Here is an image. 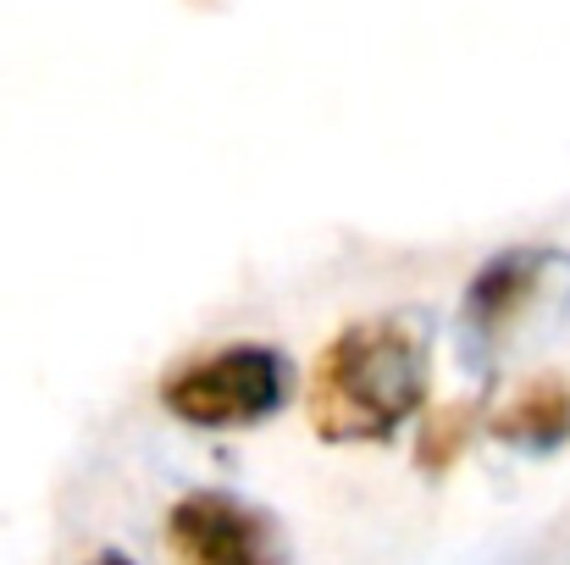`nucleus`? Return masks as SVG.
<instances>
[{
    "instance_id": "39448f33",
    "label": "nucleus",
    "mask_w": 570,
    "mask_h": 565,
    "mask_svg": "<svg viewBox=\"0 0 570 565\" xmlns=\"http://www.w3.org/2000/svg\"><path fill=\"white\" fill-rule=\"evenodd\" d=\"M488 432L504 444V449H521V455H560L570 444V377L543 372L532 377L527 388H515L510 405L488 410L482 416Z\"/></svg>"
},
{
    "instance_id": "f257e3e1",
    "label": "nucleus",
    "mask_w": 570,
    "mask_h": 565,
    "mask_svg": "<svg viewBox=\"0 0 570 565\" xmlns=\"http://www.w3.org/2000/svg\"><path fill=\"white\" fill-rule=\"evenodd\" d=\"M432 382V316L387 311L333 333L316 355L305 416L322 444H387L399 438Z\"/></svg>"
},
{
    "instance_id": "0eeeda50",
    "label": "nucleus",
    "mask_w": 570,
    "mask_h": 565,
    "mask_svg": "<svg viewBox=\"0 0 570 565\" xmlns=\"http://www.w3.org/2000/svg\"><path fill=\"white\" fill-rule=\"evenodd\" d=\"M95 565H134V561H128V555H117V549H106V555H100Z\"/></svg>"
},
{
    "instance_id": "423d86ee",
    "label": "nucleus",
    "mask_w": 570,
    "mask_h": 565,
    "mask_svg": "<svg viewBox=\"0 0 570 565\" xmlns=\"http://www.w3.org/2000/svg\"><path fill=\"white\" fill-rule=\"evenodd\" d=\"M482 416H488V393L426 410V421H421V444H415V466H421L426 477H443V471L471 449V438H476Z\"/></svg>"
},
{
    "instance_id": "20e7f679",
    "label": "nucleus",
    "mask_w": 570,
    "mask_h": 565,
    "mask_svg": "<svg viewBox=\"0 0 570 565\" xmlns=\"http://www.w3.org/2000/svg\"><path fill=\"white\" fill-rule=\"evenodd\" d=\"M167 549L173 565H294L277 522L227 488H194L167 510Z\"/></svg>"
},
{
    "instance_id": "f03ea898",
    "label": "nucleus",
    "mask_w": 570,
    "mask_h": 565,
    "mask_svg": "<svg viewBox=\"0 0 570 565\" xmlns=\"http://www.w3.org/2000/svg\"><path fill=\"white\" fill-rule=\"evenodd\" d=\"M570 316V250L510 244L476 266L460 294V361L493 382L510 355L532 339L566 328Z\"/></svg>"
},
{
    "instance_id": "7ed1b4c3",
    "label": "nucleus",
    "mask_w": 570,
    "mask_h": 565,
    "mask_svg": "<svg viewBox=\"0 0 570 565\" xmlns=\"http://www.w3.org/2000/svg\"><path fill=\"white\" fill-rule=\"evenodd\" d=\"M294 399V361L277 344L238 339L161 377V405L199 432H238L283 416Z\"/></svg>"
}]
</instances>
